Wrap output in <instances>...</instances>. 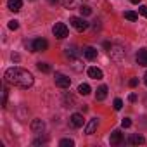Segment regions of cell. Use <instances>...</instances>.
<instances>
[{
    "instance_id": "1",
    "label": "cell",
    "mask_w": 147,
    "mask_h": 147,
    "mask_svg": "<svg viewBox=\"0 0 147 147\" xmlns=\"http://www.w3.org/2000/svg\"><path fill=\"white\" fill-rule=\"evenodd\" d=\"M5 82L18 88H30L35 83V78L30 71L23 67H11L5 71Z\"/></svg>"
},
{
    "instance_id": "2",
    "label": "cell",
    "mask_w": 147,
    "mask_h": 147,
    "mask_svg": "<svg viewBox=\"0 0 147 147\" xmlns=\"http://www.w3.org/2000/svg\"><path fill=\"white\" fill-rule=\"evenodd\" d=\"M109 55H111V59H113L114 62H121V61L125 59V50H123V47H119V45H111Z\"/></svg>"
},
{
    "instance_id": "3",
    "label": "cell",
    "mask_w": 147,
    "mask_h": 147,
    "mask_svg": "<svg viewBox=\"0 0 147 147\" xmlns=\"http://www.w3.org/2000/svg\"><path fill=\"white\" fill-rule=\"evenodd\" d=\"M52 33H54V36L55 38H59V40H62V38H66L67 36V26L64 24V23H55L54 24V28H52Z\"/></svg>"
},
{
    "instance_id": "4",
    "label": "cell",
    "mask_w": 147,
    "mask_h": 147,
    "mask_svg": "<svg viewBox=\"0 0 147 147\" xmlns=\"http://www.w3.org/2000/svg\"><path fill=\"white\" fill-rule=\"evenodd\" d=\"M30 49H31V52H43L49 49V42L45 38H36L30 43Z\"/></svg>"
},
{
    "instance_id": "5",
    "label": "cell",
    "mask_w": 147,
    "mask_h": 147,
    "mask_svg": "<svg viewBox=\"0 0 147 147\" xmlns=\"http://www.w3.org/2000/svg\"><path fill=\"white\" fill-rule=\"evenodd\" d=\"M69 23H71V26L75 28L76 31H85V30L88 28V23H87L83 18H76V16H75V18H71Z\"/></svg>"
},
{
    "instance_id": "6",
    "label": "cell",
    "mask_w": 147,
    "mask_h": 147,
    "mask_svg": "<svg viewBox=\"0 0 147 147\" xmlns=\"http://www.w3.org/2000/svg\"><path fill=\"white\" fill-rule=\"evenodd\" d=\"M54 82H55V85L61 87V88H67V87L71 85V80H69L66 75H62V73H55Z\"/></svg>"
},
{
    "instance_id": "7",
    "label": "cell",
    "mask_w": 147,
    "mask_h": 147,
    "mask_svg": "<svg viewBox=\"0 0 147 147\" xmlns=\"http://www.w3.org/2000/svg\"><path fill=\"white\" fill-rule=\"evenodd\" d=\"M83 123H85L83 114H80V113L71 114V118H69V125H71L73 128H82V126H83Z\"/></svg>"
},
{
    "instance_id": "8",
    "label": "cell",
    "mask_w": 147,
    "mask_h": 147,
    "mask_svg": "<svg viewBox=\"0 0 147 147\" xmlns=\"http://www.w3.org/2000/svg\"><path fill=\"white\" fill-rule=\"evenodd\" d=\"M43 130H45V123L42 119H33L31 121V131L33 133L40 135V133H43Z\"/></svg>"
},
{
    "instance_id": "9",
    "label": "cell",
    "mask_w": 147,
    "mask_h": 147,
    "mask_svg": "<svg viewBox=\"0 0 147 147\" xmlns=\"http://www.w3.org/2000/svg\"><path fill=\"white\" fill-rule=\"evenodd\" d=\"M137 64L138 66H144V67H147V49H140L138 52H137Z\"/></svg>"
},
{
    "instance_id": "10",
    "label": "cell",
    "mask_w": 147,
    "mask_h": 147,
    "mask_svg": "<svg viewBox=\"0 0 147 147\" xmlns=\"http://www.w3.org/2000/svg\"><path fill=\"white\" fill-rule=\"evenodd\" d=\"M80 54H82V50H78L76 45L66 47V57H69V59H76V57H80Z\"/></svg>"
},
{
    "instance_id": "11",
    "label": "cell",
    "mask_w": 147,
    "mask_h": 147,
    "mask_svg": "<svg viewBox=\"0 0 147 147\" xmlns=\"http://www.w3.org/2000/svg\"><path fill=\"white\" fill-rule=\"evenodd\" d=\"M97 126H99V119H97V118L90 119V121L87 123V126H85V133H87V135H92V133H95Z\"/></svg>"
},
{
    "instance_id": "12",
    "label": "cell",
    "mask_w": 147,
    "mask_h": 147,
    "mask_svg": "<svg viewBox=\"0 0 147 147\" xmlns=\"http://www.w3.org/2000/svg\"><path fill=\"white\" fill-rule=\"evenodd\" d=\"M7 7L12 12H19L23 7V0H7Z\"/></svg>"
},
{
    "instance_id": "13",
    "label": "cell",
    "mask_w": 147,
    "mask_h": 147,
    "mask_svg": "<svg viewBox=\"0 0 147 147\" xmlns=\"http://www.w3.org/2000/svg\"><path fill=\"white\" fill-rule=\"evenodd\" d=\"M83 55H85L88 61H94V59H97V49H94V47H85V49H83Z\"/></svg>"
},
{
    "instance_id": "14",
    "label": "cell",
    "mask_w": 147,
    "mask_h": 147,
    "mask_svg": "<svg viewBox=\"0 0 147 147\" xmlns=\"http://www.w3.org/2000/svg\"><path fill=\"white\" fill-rule=\"evenodd\" d=\"M123 142V133L119 131V130H114L113 133H111V144L113 145H119Z\"/></svg>"
},
{
    "instance_id": "15",
    "label": "cell",
    "mask_w": 147,
    "mask_h": 147,
    "mask_svg": "<svg viewBox=\"0 0 147 147\" xmlns=\"http://www.w3.org/2000/svg\"><path fill=\"white\" fill-rule=\"evenodd\" d=\"M145 142V138L142 137V135H130L128 138H126V144H130V145H140V144H144Z\"/></svg>"
},
{
    "instance_id": "16",
    "label": "cell",
    "mask_w": 147,
    "mask_h": 147,
    "mask_svg": "<svg viewBox=\"0 0 147 147\" xmlns=\"http://www.w3.org/2000/svg\"><path fill=\"white\" fill-rule=\"evenodd\" d=\"M88 76L90 78H94V80H100L102 78V71L99 69V67H95V66H92V67H88Z\"/></svg>"
},
{
    "instance_id": "17",
    "label": "cell",
    "mask_w": 147,
    "mask_h": 147,
    "mask_svg": "<svg viewBox=\"0 0 147 147\" xmlns=\"http://www.w3.org/2000/svg\"><path fill=\"white\" fill-rule=\"evenodd\" d=\"M64 106L66 107H75L76 106V99H75V95H71V94H64Z\"/></svg>"
},
{
    "instance_id": "18",
    "label": "cell",
    "mask_w": 147,
    "mask_h": 147,
    "mask_svg": "<svg viewBox=\"0 0 147 147\" xmlns=\"http://www.w3.org/2000/svg\"><path fill=\"white\" fill-rule=\"evenodd\" d=\"M106 97H107V87L102 85V87H99L97 92H95V100H104Z\"/></svg>"
},
{
    "instance_id": "19",
    "label": "cell",
    "mask_w": 147,
    "mask_h": 147,
    "mask_svg": "<svg viewBox=\"0 0 147 147\" xmlns=\"http://www.w3.org/2000/svg\"><path fill=\"white\" fill-rule=\"evenodd\" d=\"M78 94H80V95H88V94H90V85H88V83H82V85L78 87Z\"/></svg>"
},
{
    "instance_id": "20",
    "label": "cell",
    "mask_w": 147,
    "mask_h": 147,
    "mask_svg": "<svg viewBox=\"0 0 147 147\" xmlns=\"http://www.w3.org/2000/svg\"><path fill=\"white\" fill-rule=\"evenodd\" d=\"M125 19H128V21H137V19H138V14L133 12V11H126V12H125Z\"/></svg>"
},
{
    "instance_id": "21",
    "label": "cell",
    "mask_w": 147,
    "mask_h": 147,
    "mask_svg": "<svg viewBox=\"0 0 147 147\" xmlns=\"http://www.w3.org/2000/svg\"><path fill=\"white\" fill-rule=\"evenodd\" d=\"M69 61L73 62L71 66H73V69H75V71H82V69H83V66H80L82 62H80V59H78V57H76V59H69Z\"/></svg>"
},
{
    "instance_id": "22",
    "label": "cell",
    "mask_w": 147,
    "mask_h": 147,
    "mask_svg": "<svg viewBox=\"0 0 147 147\" xmlns=\"http://www.w3.org/2000/svg\"><path fill=\"white\" fill-rule=\"evenodd\" d=\"M36 67H38L42 73H50V66H49L47 62H38V64H36Z\"/></svg>"
},
{
    "instance_id": "23",
    "label": "cell",
    "mask_w": 147,
    "mask_h": 147,
    "mask_svg": "<svg viewBox=\"0 0 147 147\" xmlns=\"http://www.w3.org/2000/svg\"><path fill=\"white\" fill-rule=\"evenodd\" d=\"M59 145H61V147H73V145H75V142H73L71 138H62V140L59 142Z\"/></svg>"
},
{
    "instance_id": "24",
    "label": "cell",
    "mask_w": 147,
    "mask_h": 147,
    "mask_svg": "<svg viewBox=\"0 0 147 147\" xmlns=\"http://www.w3.org/2000/svg\"><path fill=\"white\" fill-rule=\"evenodd\" d=\"M80 12H82V16H90L92 14V9L88 5H80Z\"/></svg>"
},
{
    "instance_id": "25",
    "label": "cell",
    "mask_w": 147,
    "mask_h": 147,
    "mask_svg": "<svg viewBox=\"0 0 147 147\" xmlns=\"http://www.w3.org/2000/svg\"><path fill=\"white\" fill-rule=\"evenodd\" d=\"M19 28V23L16 21V19H12V21H9V30H12V31H16Z\"/></svg>"
},
{
    "instance_id": "26",
    "label": "cell",
    "mask_w": 147,
    "mask_h": 147,
    "mask_svg": "<svg viewBox=\"0 0 147 147\" xmlns=\"http://www.w3.org/2000/svg\"><path fill=\"white\" fill-rule=\"evenodd\" d=\"M62 5H64L66 9H71L73 5H75V0H62Z\"/></svg>"
},
{
    "instance_id": "27",
    "label": "cell",
    "mask_w": 147,
    "mask_h": 147,
    "mask_svg": "<svg viewBox=\"0 0 147 147\" xmlns=\"http://www.w3.org/2000/svg\"><path fill=\"white\" fill-rule=\"evenodd\" d=\"M121 107H123V100H121V99H114V109L119 111Z\"/></svg>"
},
{
    "instance_id": "28",
    "label": "cell",
    "mask_w": 147,
    "mask_h": 147,
    "mask_svg": "<svg viewBox=\"0 0 147 147\" xmlns=\"http://www.w3.org/2000/svg\"><path fill=\"white\" fill-rule=\"evenodd\" d=\"M121 126H123V128H130V126H131V121H130V118H123V121H121Z\"/></svg>"
},
{
    "instance_id": "29",
    "label": "cell",
    "mask_w": 147,
    "mask_h": 147,
    "mask_svg": "<svg viewBox=\"0 0 147 147\" xmlns=\"http://www.w3.org/2000/svg\"><path fill=\"white\" fill-rule=\"evenodd\" d=\"M7 95H9V90L4 88V99H2V106H4V107L7 106Z\"/></svg>"
},
{
    "instance_id": "30",
    "label": "cell",
    "mask_w": 147,
    "mask_h": 147,
    "mask_svg": "<svg viewBox=\"0 0 147 147\" xmlns=\"http://www.w3.org/2000/svg\"><path fill=\"white\" fill-rule=\"evenodd\" d=\"M138 12H140L144 18H147V5H140V7H138Z\"/></svg>"
},
{
    "instance_id": "31",
    "label": "cell",
    "mask_w": 147,
    "mask_h": 147,
    "mask_svg": "<svg viewBox=\"0 0 147 147\" xmlns=\"http://www.w3.org/2000/svg\"><path fill=\"white\" fill-rule=\"evenodd\" d=\"M128 85H130V87L133 88V87H137V85H138V80H137V78H131V80L128 82Z\"/></svg>"
},
{
    "instance_id": "32",
    "label": "cell",
    "mask_w": 147,
    "mask_h": 147,
    "mask_svg": "<svg viewBox=\"0 0 147 147\" xmlns=\"http://www.w3.org/2000/svg\"><path fill=\"white\" fill-rule=\"evenodd\" d=\"M47 142V138H36L35 142H33V145H42V144H45Z\"/></svg>"
},
{
    "instance_id": "33",
    "label": "cell",
    "mask_w": 147,
    "mask_h": 147,
    "mask_svg": "<svg viewBox=\"0 0 147 147\" xmlns=\"http://www.w3.org/2000/svg\"><path fill=\"white\" fill-rule=\"evenodd\" d=\"M128 100H130V102H137V95H135V94H130V95H128Z\"/></svg>"
},
{
    "instance_id": "34",
    "label": "cell",
    "mask_w": 147,
    "mask_h": 147,
    "mask_svg": "<svg viewBox=\"0 0 147 147\" xmlns=\"http://www.w3.org/2000/svg\"><path fill=\"white\" fill-rule=\"evenodd\" d=\"M19 59H21V57H19V54H12V61H16V62H18Z\"/></svg>"
},
{
    "instance_id": "35",
    "label": "cell",
    "mask_w": 147,
    "mask_h": 147,
    "mask_svg": "<svg viewBox=\"0 0 147 147\" xmlns=\"http://www.w3.org/2000/svg\"><path fill=\"white\" fill-rule=\"evenodd\" d=\"M104 49H107V50H109V49H111V43H109V42H104Z\"/></svg>"
},
{
    "instance_id": "36",
    "label": "cell",
    "mask_w": 147,
    "mask_h": 147,
    "mask_svg": "<svg viewBox=\"0 0 147 147\" xmlns=\"http://www.w3.org/2000/svg\"><path fill=\"white\" fill-rule=\"evenodd\" d=\"M49 2H50V4L54 5V4H57V2H59V0H49Z\"/></svg>"
},
{
    "instance_id": "37",
    "label": "cell",
    "mask_w": 147,
    "mask_h": 147,
    "mask_svg": "<svg viewBox=\"0 0 147 147\" xmlns=\"http://www.w3.org/2000/svg\"><path fill=\"white\" fill-rule=\"evenodd\" d=\"M144 82H145V85H147V73L144 75Z\"/></svg>"
},
{
    "instance_id": "38",
    "label": "cell",
    "mask_w": 147,
    "mask_h": 147,
    "mask_svg": "<svg viewBox=\"0 0 147 147\" xmlns=\"http://www.w3.org/2000/svg\"><path fill=\"white\" fill-rule=\"evenodd\" d=\"M130 2H131V4H138V2H140V0H130Z\"/></svg>"
}]
</instances>
